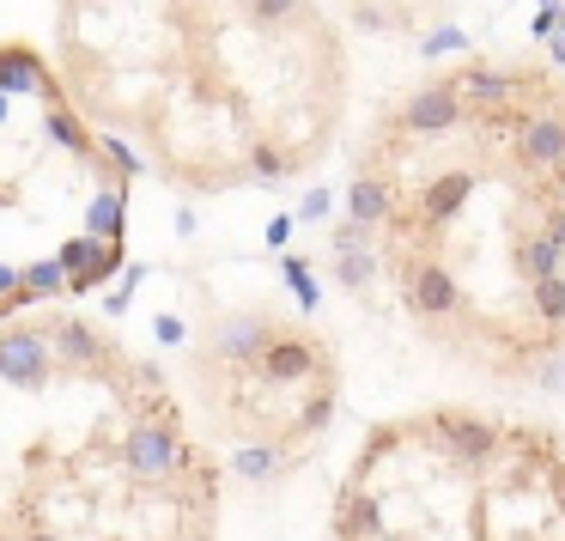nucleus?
Listing matches in <instances>:
<instances>
[{"instance_id": "1", "label": "nucleus", "mask_w": 565, "mask_h": 541, "mask_svg": "<svg viewBox=\"0 0 565 541\" xmlns=\"http://www.w3.org/2000/svg\"><path fill=\"white\" fill-rule=\"evenodd\" d=\"M341 262L504 390L565 365V67L468 55L390 98L347 171Z\"/></svg>"}, {"instance_id": "2", "label": "nucleus", "mask_w": 565, "mask_h": 541, "mask_svg": "<svg viewBox=\"0 0 565 541\" xmlns=\"http://www.w3.org/2000/svg\"><path fill=\"white\" fill-rule=\"evenodd\" d=\"M55 74L159 183L232 195L329 159L353 55L317 0H55Z\"/></svg>"}, {"instance_id": "3", "label": "nucleus", "mask_w": 565, "mask_h": 541, "mask_svg": "<svg viewBox=\"0 0 565 541\" xmlns=\"http://www.w3.org/2000/svg\"><path fill=\"white\" fill-rule=\"evenodd\" d=\"M225 475L183 390L110 322H0V541H220Z\"/></svg>"}, {"instance_id": "4", "label": "nucleus", "mask_w": 565, "mask_h": 541, "mask_svg": "<svg viewBox=\"0 0 565 541\" xmlns=\"http://www.w3.org/2000/svg\"><path fill=\"white\" fill-rule=\"evenodd\" d=\"M334 541H565V432L431 402L359 438L329 511Z\"/></svg>"}, {"instance_id": "5", "label": "nucleus", "mask_w": 565, "mask_h": 541, "mask_svg": "<svg viewBox=\"0 0 565 541\" xmlns=\"http://www.w3.org/2000/svg\"><path fill=\"white\" fill-rule=\"evenodd\" d=\"M135 159L74 110L55 62L0 43V322L86 298L128 256Z\"/></svg>"}, {"instance_id": "6", "label": "nucleus", "mask_w": 565, "mask_h": 541, "mask_svg": "<svg viewBox=\"0 0 565 541\" xmlns=\"http://www.w3.org/2000/svg\"><path fill=\"white\" fill-rule=\"evenodd\" d=\"M189 390L201 438L237 475H286L341 407V347L286 305H232L195 329Z\"/></svg>"}, {"instance_id": "7", "label": "nucleus", "mask_w": 565, "mask_h": 541, "mask_svg": "<svg viewBox=\"0 0 565 541\" xmlns=\"http://www.w3.org/2000/svg\"><path fill=\"white\" fill-rule=\"evenodd\" d=\"M341 7L353 13L359 31H377V38H407V31L431 25L450 0H341Z\"/></svg>"}]
</instances>
